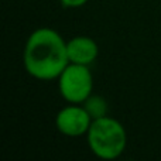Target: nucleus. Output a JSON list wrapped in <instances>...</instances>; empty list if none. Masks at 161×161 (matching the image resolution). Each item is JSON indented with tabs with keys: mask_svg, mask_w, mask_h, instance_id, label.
Returning <instances> with one entry per match:
<instances>
[{
	"mask_svg": "<svg viewBox=\"0 0 161 161\" xmlns=\"http://www.w3.org/2000/svg\"><path fill=\"white\" fill-rule=\"evenodd\" d=\"M67 53L69 62L80 65H91L99 55L96 41L88 36H76L67 41Z\"/></svg>",
	"mask_w": 161,
	"mask_h": 161,
	"instance_id": "5",
	"label": "nucleus"
},
{
	"mask_svg": "<svg viewBox=\"0 0 161 161\" xmlns=\"http://www.w3.org/2000/svg\"><path fill=\"white\" fill-rule=\"evenodd\" d=\"M86 140L91 151L102 160L119 158L127 146V133L119 120L103 116L92 120L86 133Z\"/></svg>",
	"mask_w": 161,
	"mask_h": 161,
	"instance_id": "2",
	"label": "nucleus"
},
{
	"mask_svg": "<svg viewBox=\"0 0 161 161\" xmlns=\"http://www.w3.org/2000/svg\"><path fill=\"white\" fill-rule=\"evenodd\" d=\"M83 106H85V109L88 110V113L91 114L93 120L108 114V105H106L105 99L100 96L91 95V96L83 102Z\"/></svg>",
	"mask_w": 161,
	"mask_h": 161,
	"instance_id": "6",
	"label": "nucleus"
},
{
	"mask_svg": "<svg viewBox=\"0 0 161 161\" xmlns=\"http://www.w3.org/2000/svg\"><path fill=\"white\" fill-rule=\"evenodd\" d=\"M61 4L67 8H78V7H82L85 6L89 0H59Z\"/></svg>",
	"mask_w": 161,
	"mask_h": 161,
	"instance_id": "7",
	"label": "nucleus"
},
{
	"mask_svg": "<svg viewBox=\"0 0 161 161\" xmlns=\"http://www.w3.org/2000/svg\"><path fill=\"white\" fill-rule=\"evenodd\" d=\"M23 64L28 75L38 80L58 79L69 64L67 41L50 27L37 28L27 38Z\"/></svg>",
	"mask_w": 161,
	"mask_h": 161,
	"instance_id": "1",
	"label": "nucleus"
},
{
	"mask_svg": "<svg viewBox=\"0 0 161 161\" xmlns=\"http://www.w3.org/2000/svg\"><path fill=\"white\" fill-rule=\"evenodd\" d=\"M92 116L88 113L85 106L78 103H69L62 108L55 116L57 130L68 137H79L88 133L92 125Z\"/></svg>",
	"mask_w": 161,
	"mask_h": 161,
	"instance_id": "4",
	"label": "nucleus"
},
{
	"mask_svg": "<svg viewBox=\"0 0 161 161\" xmlns=\"http://www.w3.org/2000/svg\"><path fill=\"white\" fill-rule=\"evenodd\" d=\"M58 88L68 103L82 105L93 91V76L89 67L69 62L58 76Z\"/></svg>",
	"mask_w": 161,
	"mask_h": 161,
	"instance_id": "3",
	"label": "nucleus"
}]
</instances>
